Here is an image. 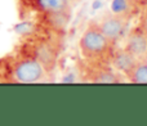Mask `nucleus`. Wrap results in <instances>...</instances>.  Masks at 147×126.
<instances>
[{
  "label": "nucleus",
  "mask_w": 147,
  "mask_h": 126,
  "mask_svg": "<svg viewBox=\"0 0 147 126\" xmlns=\"http://www.w3.org/2000/svg\"><path fill=\"white\" fill-rule=\"evenodd\" d=\"M138 28L147 35V5H145L143 13H142V15H141V23H140V27Z\"/></svg>",
  "instance_id": "obj_11"
},
{
  "label": "nucleus",
  "mask_w": 147,
  "mask_h": 126,
  "mask_svg": "<svg viewBox=\"0 0 147 126\" xmlns=\"http://www.w3.org/2000/svg\"><path fill=\"white\" fill-rule=\"evenodd\" d=\"M132 1H133V4H134L137 8L145 7V5H147V0H132Z\"/></svg>",
  "instance_id": "obj_12"
},
{
  "label": "nucleus",
  "mask_w": 147,
  "mask_h": 126,
  "mask_svg": "<svg viewBox=\"0 0 147 126\" xmlns=\"http://www.w3.org/2000/svg\"><path fill=\"white\" fill-rule=\"evenodd\" d=\"M14 78L18 82H36L44 76V67L38 61L26 59L20 62L14 68Z\"/></svg>",
  "instance_id": "obj_2"
},
{
  "label": "nucleus",
  "mask_w": 147,
  "mask_h": 126,
  "mask_svg": "<svg viewBox=\"0 0 147 126\" xmlns=\"http://www.w3.org/2000/svg\"><path fill=\"white\" fill-rule=\"evenodd\" d=\"M127 18L121 17L119 14H115V13H109L102 18L98 27L101 30V32L105 35V38L107 40H110L111 43H114L123 35L125 27H127Z\"/></svg>",
  "instance_id": "obj_3"
},
{
  "label": "nucleus",
  "mask_w": 147,
  "mask_h": 126,
  "mask_svg": "<svg viewBox=\"0 0 147 126\" xmlns=\"http://www.w3.org/2000/svg\"><path fill=\"white\" fill-rule=\"evenodd\" d=\"M125 75L130 82L147 84V61H138Z\"/></svg>",
  "instance_id": "obj_6"
},
{
  "label": "nucleus",
  "mask_w": 147,
  "mask_h": 126,
  "mask_svg": "<svg viewBox=\"0 0 147 126\" xmlns=\"http://www.w3.org/2000/svg\"><path fill=\"white\" fill-rule=\"evenodd\" d=\"M138 62V59L133 56L130 52H128L127 49H121L117 50L112 57V64L116 70H119L120 72L127 73L136 63Z\"/></svg>",
  "instance_id": "obj_5"
},
{
  "label": "nucleus",
  "mask_w": 147,
  "mask_h": 126,
  "mask_svg": "<svg viewBox=\"0 0 147 126\" xmlns=\"http://www.w3.org/2000/svg\"><path fill=\"white\" fill-rule=\"evenodd\" d=\"M40 4L49 12L61 13L67 8L69 0H40Z\"/></svg>",
  "instance_id": "obj_9"
},
{
  "label": "nucleus",
  "mask_w": 147,
  "mask_h": 126,
  "mask_svg": "<svg viewBox=\"0 0 147 126\" xmlns=\"http://www.w3.org/2000/svg\"><path fill=\"white\" fill-rule=\"evenodd\" d=\"M125 49L130 52L138 61H147V35L140 28L134 30L128 38Z\"/></svg>",
  "instance_id": "obj_4"
},
{
  "label": "nucleus",
  "mask_w": 147,
  "mask_h": 126,
  "mask_svg": "<svg viewBox=\"0 0 147 126\" xmlns=\"http://www.w3.org/2000/svg\"><path fill=\"white\" fill-rule=\"evenodd\" d=\"M138 8L133 4L132 0H114L111 4V10L115 14H119L121 17L127 18L128 21H130L132 15L134 14V12Z\"/></svg>",
  "instance_id": "obj_7"
},
{
  "label": "nucleus",
  "mask_w": 147,
  "mask_h": 126,
  "mask_svg": "<svg viewBox=\"0 0 147 126\" xmlns=\"http://www.w3.org/2000/svg\"><path fill=\"white\" fill-rule=\"evenodd\" d=\"M93 81L98 84H115L121 80L115 73H112L111 71H101V72L97 73V76L93 78Z\"/></svg>",
  "instance_id": "obj_10"
},
{
  "label": "nucleus",
  "mask_w": 147,
  "mask_h": 126,
  "mask_svg": "<svg viewBox=\"0 0 147 126\" xmlns=\"http://www.w3.org/2000/svg\"><path fill=\"white\" fill-rule=\"evenodd\" d=\"M38 62L44 67V70H52L56 64V54L48 45H41L38 49Z\"/></svg>",
  "instance_id": "obj_8"
},
{
  "label": "nucleus",
  "mask_w": 147,
  "mask_h": 126,
  "mask_svg": "<svg viewBox=\"0 0 147 126\" xmlns=\"http://www.w3.org/2000/svg\"><path fill=\"white\" fill-rule=\"evenodd\" d=\"M110 44L112 43L105 38V35L99 30L98 25H93V23L86 28L80 39L81 52H83L85 58L90 59L102 56L109 49Z\"/></svg>",
  "instance_id": "obj_1"
}]
</instances>
